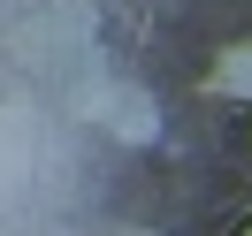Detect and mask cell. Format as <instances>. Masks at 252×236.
<instances>
[{"mask_svg":"<svg viewBox=\"0 0 252 236\" xmlns=\"http://www.w3.org/2000/svg\"><path fill=\"white\" fill-rule=\"evenodd\" d=\"M206 92H214V99H252V38H237V46H221V53H214Z\"/></svg>","mask_w":252,"mask_h":236,"instance_id":"7a4b0ae2","label":"cell"},{"mask_svg":"<svg viewBox=\"0 0 252 236\" xmlns=\"http://www.w3.org/2000/svg\"><path fill=\"white\" fill-rule=\"evenodd\" d=\"M99 122H107V137H123V145H153L160 137V114H153V99H145L138 84H107Z\"/></svg>","mask_w":252,"mask_h":236,"instance_id":"6da1fadb","label":"cell"},{"mask_svg":"<svg viewBox=\"0 0 252 236\" xmlns=\"http://www.w3.org/2000/svg\"><path fill=\"white\" fill-rule=\"evenodd\" d=\"M130 236H153V229H130Z\"/></svg>","mask_w":252,"mask_h":236,"instance_id":"3957f363","label":"cell"}]
</instances>
